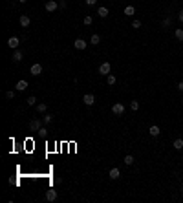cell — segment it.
Masks as SVG:
<instances>
[{
	"label": "cell",
	"mask_w": 183,
	"mask_h": 203,
	"mask_svg": "<svg viewBox=\"0 0 183 203\" xmlns=\"http://www.w3.org/2000/svg\"><path fill=\"white\" fill-rule=\"evenodd\" d=\"M110 70H112L110 62H103L99 66V75H110Z\"/></svg>",
	"instance_id": "obj_1"
},
{
	"label": "cell",
	"mask_w": 183,
	"mask_h": 203,
	"mask_svg": "<svg viewBox=\"0 0 183 203\" xmlns=\"http://www.w3.org/2000/svg\"><path fill=\"white\" fill-rule=\"evenodd\" d=\"M83 103L86 106H92L93 103H95V95L93 93H84V97H83Z\"/></svg>",
	"instance_id": "obj_2"
},
{
	"label": "cell",
	"mask_w": 183,
	"mask_h": 203,
	"mask_svg": "<svg viewBox=\"0 0 183 203\" xmlns=\"http://www.w3.org/2000/svg\"><path fill=\"white\" fill-rule=\"evenodd\" d=\"M57 9H59V4L55 2V0H48V2H46V11L48 13H53Z\"/></svg>",
	"instance_id": "obj_3"
},
{
	"label": "cell",
	"mask_w": 183,
	"mask_h": 203,
	"mask_svg": "<svg viewBox=\"0 0 183 203\" xmlns=\"http://www.w3.org/2000/svg\"><path fill=\"white\" fill-rule=\"evenodd\" d=\"M112 112L116 113V116H123L125 113V104H121V103H116L112 106Z\"/></svg>",
	"instance_id": "obj_4"
},
{
	"label": "cell",
	"mask_w": 183,
	"mask_h": 203,
	"mask_svg": "<svg viewBox=\"0 0 183 203\" xmlns=\"http://www.w3.org/2000/svg\"><path fill=\"white\" fill-rule=\"evenodd\" d=\"M18 44H20V38H18V37H9V38H8V46H9L11 50H17Z\"/></svg>",
	"instance_id": "obj_5"
},
{
	"label": "cell",
	"mask_w": 183,
	"mask_h": 203,
	"mask_svg": "<svg viewBox=\"0 0 183 203\" xmlns=\"http://www.w3.org/2000/svg\"><path fill=\"white\" fill-rule=\"evenodd\" d=\"M29 73H31V75H35V77H39L40 73H42V66H40L39 62H37V64H33V66H31V70H29Z\"/></svg>",
	"instance_id": "obj_6"
},
{
	"label": "cell",
	"mask_w": 183,
	"mask_h": 203,
	"mask_svg": "<svg viewBox=\"0 0 183 203\" xmlns=\"http://www.w3.org/2000/svg\"><path fill=\"white\" fill-rule=\"evenodd\" d=\"M40 128H42V126H40V119H33L31 123H29V130L31 132H39Z\"/></svg>",
	"instance_id": "obj_7"
},
{
	"label": "cell",
	"mask_w": 183,
	"mask_h": 203,
	"mask_svg": "<svg viewBox=\"0 0 183 203\" xmlns=\"http://www.w3.org/2000/svg\"><path fill=\"white\" fill-rule=\"evenodd\" d=\"M18 22H20V26H22V28H28V26L31 24V18H29L28 15H20Z\"/></svg>",
	"instance_id": "obj_8"
},
{
	"label": "cell",
	"mask_w": 183,
	"mask_h": 203,
	"mask_svg": "<svg viewBox=\"0 0 183 203\" xmlns=\"http://www.w3.org/2000/svg\"><path fill=\"white\" fill-rule=\"evenodd\" d=\"M15 88H17L18 92H24V90H28V88H29V83L22 79V80H18V83H17V86H15Z\"/></svg>",
	"instance_id": "obj_9"
},
{
	"label": "cell",
	"mask_w": 183,
	"mask_h": 203,
	"mask_svg": "<svg viewBox=\"0 0 183 203\" xmlns=\"http://www.w3.org/2000/svg\"><path fill=\"white\" fill-rule=\"evenodd\" d=\"M73 46H75L77 50H86V40L84 38H75V42H73Z\"/></svg>",
	"instance_id": "obj_10"
},
{
	"label": "cell",
	"mask_w": 183,
	"mask_h": 203,
	"mask_svg": "<svg viewBox=\"0 0 183 203\" xmlns=\"http://www.w3.org/2000/svg\"><path fill=\"white\" fill-rule=\"evenodd\" d=\"M159 132H161V130H159V126H158V125H152L150 128H148V134H150L152 137H158Z\"/></svg>",
	"instance_id": "obj_11"
},
{
	"label": "cell",
	"mask_w": 183,
	"mask_h": 203,
	"mask_svg": "<svg viewBox=\"0 0 183 203\" xmlns=\"http://www.w3.org/2000/svg\"><path fill=\"white\" fill-rule=\"evenodd\" d=\"M108 176H110L112 179H119L121 172H119V168H117V167H114V168H110V172H108Z\"/></svg>",
	"instance_id": "obj_12"
},
{
	"label": "cell",
	"mask_w": 183,
	"mask_h": 203,
	"mask_svg": "<svg viewBox=\"0 0 183 203\" xmlns=\"http://www.w3.org/2000/svg\"><path fill=\"white\" fill-rule=\"evenodd\" d=\"M46 200H48V201H55V200H57V190L50 188V190L46 192Z\"/></svg>",
	"instance_id": "obj_13"
},
{
	"label": "cell",
	"mask_w": 183,
	"mask_h": 203,
	"mask_svg": "<svg viewBox=\"0 0 183 203\" xmlns=\"http://www.w3.org/2000/svg\"><path fill=\"white\" fill-rule=\"evenodd\" d=\"M22 57H24V53L20 51V50H15V53H13V60H15V62H20Z\"/></svg>",
	"instance_id": "obj_14"
},
{
	"label": "cell",
	"mask_w": 183,
	"mask_h": 203,
	"mask_svg": "<svg viewBox=\"0 0 183 203\" xmlns=\"http://www.w3.org/2000/svg\"><path fill=\"white\" fill-rule=\"evenodd\" d=\"M35 108H37L39 113H46V112H48V104H44V103H39Z\"/></svg>",
	"instance_id": "obj_15"
},
{
	"label": "cell",
	"mask_w": 183,
	"mask_h": 203,
	"mask_svg": "<svg viewBox=\"0 0 183 203\" xmlns=\"http://www.w3.org/2000/svg\"><path fill=\"white\" fill-rule=\"evenodd\" d=\"M97 15H99L101 18H106V17H108V8H103V6H101L99 11H97Z\"/></svg>",
	"instance_id": "obj_16"
},
{
	"label": "cell",
	"mask_w": 183,
	"mask_h": 203,
	"mask_svg": "<svg viewBox=\"0 0 183 203\" xmlns=\"http://www.w3.org/2000/svg\"><path fill=\"white\" fill-rule=\"evenodd\" d=\"M123 161H125V165H126V167H130V165H134V155H130V154H126Z\"/></svg>",
	"instance_id": "obj_17"
},
{
	"label": "cell",
	"mask_w": 183,
	"mask_h": 203,
	"mask_svg": "<svg viewBox=\"0 0 183 203\" xmlns=\"http://www.w3.org/2000/svg\"><path fill=\"white\" fill-rule=\"evenodd\" d=\"M134 13H135V8H134V6H126V8H125V15H126V17H132Z\"/></svg>",
	"instance_id": "obj_18"
},
{
	"label": "cell",
	"mask_w": 183,
	"mask_h": 203,
	"mask_svg": "<svg viewBox=\"0 0 183 203\" xmlns=\"http://www.w3.org/2000/svg\"><path fill=\"white\" fill-rule=\"evenodd\" d=\"M106 83H108V84H110V86H114V84H116V83H117V79H116V75H112V73H110V75H106Z\"/></svg>",
	"instance_id": "obj_19"
},
{
	"label": "cell",
	"mask_w": 183,
	"mask_h": 203,
	"mask_svg": "<svg viewBox=\"0 0 183 203\" xmlns=\"http://www.w3.org/2000/svg\"><path fill=\"white\" fill-rule=\"evenodd\" d=\"M26 104H28V106H37V97H35V95L28 97V101H26Z\"/></svg>",
	"instance_id": "obj_20"
},
{
	"label": "cell",
	"mask_w": 183,
	"mask_h": 203,
	"mask_svg": "<svg viewBox=\"0 0 183 203\" xmlns=\"http://www.w3.org/2000/svg\"><path fill=\"white\" fill-rule=\"evenodd\" d=\"M172 146L176 148V150H181V148H183V139H179V137H178V139L174 141V145H172Z\"/></svg>",
	"instance_id": "obj_21"
},
{
	"label": "cell",
	"mask_w": 183,
	"mask_h": 203,
	"mask_svg": "<svg viewBox=\"0 0 183 203\" xmlns=\"http://www.w3.org/2000/svg\"><path fill=\"white\" fill-rule=\"evenodd\" d=\"M42 121H44V123H46V125H48V123H51V121H53V116H51V113H44V117H42Z\"/></svg>",
	"instance_id": "obj_22"
},
{
	"label": "cell",
	"mask_w": 183,
	"mask_h": 203,
	"mask_svg": "<svg viewBox=\"0 0 183 203\" xmlns=\"http://www.w3.org/2000/svg\"><path fill=\"white\" fill-rule=\"evenodd\" d=\"M90 42H92V44H99V42H101V37H99V35H97V33H95V35H92V38H90Z\"/></svg>",
	"instance_id": "obj_23"
},
{
	"label": "cell",
	"mask_w": 183,
	"mask_h": 203,
	"mask_svg": "<svg viewBox=\"0 0 183 203\" xmlns=\"http://www.w3.org/2000/svg\"><path fill=\"white\" fill-rule=\"evenodd\" d=\"M174 35L178 40H183V29H174Z\"/></svg>",
	"instance_id": "obj_24"
},
{
	"label": "cell",
	"mask_w": 183,
	"mask_h": 203,
	"mask_svg": "<svg viewBox=\"0 0 183 203\" xmlns=\"http://www.w3.org/2000/svg\"><path fill=\"white\" fill-rule=\"evenodd\" d=\"M130 110H139V103H137V101H132V103H130Z\"/></svg>",
	"instance_id": "obj_25"
},
{
	"label": "cell",
	"mask_w": 183,
	"mask_h": 203,
	"mask_svg": "<svg viewBox=\"0 0 183 203\" xmlns=\"http://www.w3.org/2000/svg\"><path fill=\"white\" fill-rule=\"evenodd\" d=\"M170 22H172V20H170V17H167V18L163 20V22H161V26H163V28H168V26H170Z\"/></svg>",
	"instance_id": "obj_26"
},
{
	"label": "cell",
	"mask_w": 183,
	"mask_h": 203,
	"mask_svg": "<svg viewBox=\"0 0 183 203\" xmlns=\"http://www.w3.org/2000/svg\"><path fill=\"white\" fill-rule=\"evenodd\" d=\"M92 22H93V18H92L90 15H86V17H84V26H90Z\"/></svg>",
	"instance_id": "obj_27"
},
{
	"label": "cell",
	"mask_w": 183,
	"mask_h": 203,
	"mask_svg": "<svg viewBox=\"0 0 183 203\" xmlns=\"http://www.w3.org/2000/svg\"><path fill=\"white\" fill-rule=\"evenodd\" d=\"M132 28H141V20H132Z\"/></svg>",
	"instance_id": "obj_28"
},
{
	"label": "cell",
	"mask_w": 183,
	"mask_h": 203,
	"mask_svg": "<svg viewBox=\"0 0 183 203\" xmlns=\"http://www.w3.org/2000/svg\"><path fill=\"white\" fill-rule=\"evenodd\" d=\"M66 6H68L66 0H60V2H59V8H60V9H66Z\"/></svg>",
	"instance_id": "obj_29"
},
{
	"label": "cell",
	"mask_w": 183,
	"mask_h": 203,
	"mask_svg": "<svg viewBox=\"0 0 183 203\" xmlns=\"http://www.w3.org/2000/svg\"><path fill=\"white\" fill-rule=\"evenodd\" d=\"M6 97H8V99H15V92H8V93H6Z\"/></svg>",
	"instance_id": "obj_30"
},
{
	"label": "cell",
	"mask_w": 183,
	"mask_h": 203,
	"mask_svg": "<svg viewBox=\"0 0 183 203\" xmlns=\"http://www.w3.org/2000/svg\"><path fill=\"white\" fill-rule=\"evenodd\" d=\"M84 2H86L88 6H95V4H97V0H84Z\"/></svg>",
	"instance_id": "obj_31"
},
{
	"label": "cell",
	"mask_w": 183,
	"mask_h": 203,
	"mask_svg": "<svg viewBox=\"0 0 183 203\" xmlns=\"http://www.w3.org/2000/svg\"><path fill=\"white\" fill-rule=\"evenodd\" d=\"M39 134H40V135H46V134H48V130H46V128L42 126V128H40V130H39Z\"/></svg>",
	"instance_id": "obj_32"
},
{
	"label": "cell",
	"mask_w": 183,
	"mask_h": 203,
	"mask_svg": "<svg viewBox=\"0 0 183 203\" xmlns=\"http://www.w3.org/2000/svg\"><path fill=\"white\" fill-rule=\"evenodd\" d=\"M178 20H179V22H183V9L178 13Z\"/></svg>",
	"instance_id": "obj_33"
},
{
	"label": "cell",
	"mask_w": 183,
	"mask_h": 203,
	"mask_svg": "<svg viewBox=\"0 0 183 203\" xmlns=\"http://www.w3.org/2000/svg\"><path fill=\"white\" fill-rule=\"evenodd\" d=\"M178 90H179V92H181V93H183V80H181V83H179V84H178Z\"/></svg>",
	"instance_id": "obj_34"
},
{
	"label": "cell",
	"mask_w": 183,
	"mask_h": 203,
	"mask_svg": "<svg viewBox=\"0 0 183 203\" xmlns=\"http://www.w3.org/2000/svg\"><path fill=\"white\" fill-rule=\"evenodd\" d=\"M18 2H20V4H26V2H28V0H18Z\"/></svg>",
	"instance_id": "obj_35"
},
{
	"label": "cell",
	"mask_w": 183,
	"mask_h": 203,
	"mask_svg": "<svg viewBox=\"0 0 183 203\" xmlns=\"http://www.w3.org/2000/svg\"><path fill=\"white\" fill-rule=\"evenodd\" d=\"M181 190H183V183H181Z\"/></svg>",
	"instance_id": "obj_36"
},
{
	"label": "cell",
	"mask_w": 183,
	"mask_h": 203,
	"mask_svg": "<svg viewBox=\"0 0 183 203\" xmlns=\"http://www.w3.org/2000/svg\"><path fill=\"white\" fill-rule=\"evenodd\" d=\"M181 104H183V99H181Z\"/></svg>",
	"instance_id": "obj_37"
}]
</instances>
